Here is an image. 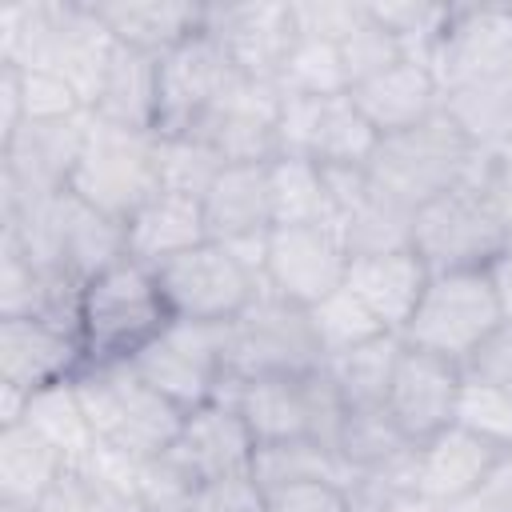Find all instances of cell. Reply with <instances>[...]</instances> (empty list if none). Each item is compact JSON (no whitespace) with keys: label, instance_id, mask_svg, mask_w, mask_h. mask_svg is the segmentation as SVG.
Returning <instances> with one entry per match:
<instances>
[{"label":"cell","instance_id":"22","mask_svg":"<svg viewBox=\"0 0 512 512\" xmlns=\"http://www.w3.org/2000/svg\"><path fill=\"white\" fill-rule=\"evenodd\" d=\"M88 364L80 332L32 316H0V384L32 396Z\"/></svg>","mask_w":512,"mask_h":512},{"label":"cell","instance_id":"47","mask_svg":"<svg viewBox=\"0 0 512 512\" xmlns=\"http://www.w3.org/2000/svg\"><path fill=\"white\" fill-rule=\"evenodd\" d=\"M184 512H264V492L256 488L252 476L212 480V484H200L192 492Z\"/></svg>","mask_w":512,"mask_h":512},{"label":"cell","instance_id":"4","mask_svg":"<svg viewBox=\"0 0 512 512\" xmlns=\"http://www.w3.org/2000/svg\"><path fill=\"white\" fill-rule=\"evenodd\" d=\"M484 168V152L460 132V124L440 108L416 128L380 136L368 176L380 192H388L404 208H424L428 200L476 180Z\"/></svg>","mask_w":512,"mask_h":512},{"label":"cell","instance_id":"10","mask_svg":"<svg viewBox=\"0 0 512 512\" xmlns=\"http://www.w3.org/2000/svg\"><path fill=\"white\" fill-rule=\"evenodd\" d=\"M224 396L236 400L240 416L248 420L256 444L272 440H320L336 448L340 424H344V396L336 392L332 376L320 368L300 372V376H268V380H248L236 388H224Z\"/></svg>","mask_w":512,"mask_h":512},{"label":"cell","instance_id":"43","mask_svg":"<svg viewBox=\"0 0 512 512\" xmlns=\"http://www.w3.org/2000/svg\"><path fill=\"white\" fill-rule=\"evenodd\" d=\"M368 4H372V0H368ZM336 48H340V64H344V76H348V92H352L356 84H364V80L388 72L392 64L408 60L404 48L396 44V36H392L376 16H368V20H364L344 44H336Z\"/></svg>","mask_w":512,"mask_h":512},{"label":"cell","instance_id":"54","mask_svg":"<svg viewBox=\"0 0 512 512\" xmlns=\"http://www.w3.org/2000/svg\"><path fill=\"white\" fill-rule=\"evenodd\" d=\"M0 512H36V508H12V504H0Z\"/></svg>","mask_w":512,"mask_h":512},{"label":"cell","instance_id":"49","mask_svg":"<svg viewBox=\"0 0 512 512\" xmlns=\"http://www.w3.org/2000/svg\"><path fill=\"white\" fill-rule=\"evenodd\" d=\"M448 512H512V448L488 472V480L472 496H464L460 504H452Z\"/></svg>","mask_w":512,"mask_h":512},{"label":"cell","instance_id":"12","mask_svg":"<svg viewBox=\"0 0 512 512\" xmlns=\"http://www.w3.org/2000/svg\"><path fill=\"white\" fill-rule=\"evenodd\" d=\"M380 136L348 92L284 96L276 120V156L312 160L320 168H368Z\"/></svg>","mask_w":512,"mask_h":512},{"label":"cell","instance_id":"2","mask_svg":"<svg viewBox=\"0 0 512 512\" xmlns=\"http://www.w3.org/2000/svg\"><path fill=\"white\" fill-rule=\"evenodd\" d=\"M0 236H12L20 252L48 276L72 284L96 280L104 268L124 260V224L80 200L72 188L48 200H32L0 212Z\"/></svg>","mask_w":512,"mask_h":512},{"label":"cell","instance_id":"41","mask_svg":"<svg viewBox=\"0 0 512 512\" xmlns=\"http://www.w3.org/2000/svg\"><path fill=\"white\" fill-rule=\"evenodd\" d=\"M224 160L196 136H160V188L200 200Z\"/></svg>","mask_w":512,"mask_h":512},{"label":"cell","instance_id":"30","mask_svg":"<svg viewBox=\"0 0 512 512\" xmlns=\"http://www.w3.org/2000/svg\"><path fill=\"white\" fill-rule=\"evenodd\" d=\"M156 100H160V56L116 44L100 76L92 116L116 128L156 132Z\"/></svg>","mask_w":512,"mask_h":512},{"label":"cell","instance_id":"13","mask_svg":"<svg viewBox=\"0 0 512 512\" xmlns=\"http://www.w3.org/2000/svg\"><path fill=\"white\" fill-rule=\"evenodd\" d=\"M224 328V324H220ZM216 324L168 320L160 336H152L128 364L176 408L192 412L228 388L224 372V332Z\"/></svg>","mask_w":512,"mask_h":512},{"label":"cell","instance_id":"39","mask_svg":"<svg viewBox=\"0 0 512 512\" xmlns=\"http://www.w3.org/2000/svg\"><path fill=\"white\" fill-rule=\"evenodd\" d=\"M276 88H280V96H340V92H348L340 48L324 44V40L296 36V44L276 76Z\"/></svg>","mask_w":512,"mask_h":512},{"label":"cell","instance_id":"48","mask_svg":"<svg viewBox=\"0 0 512 512\" xmlns=\"http://www.w3.org/2000/svg\"><path fill=\"white\" fill-rule=\"evenodd\" d=\"M468 376H480L488 384H500V388H512V320H504L476 352L472 360L464 364Z\"/></svg>","mask_w":512,"mask_h":512},{"label":"cell","instance_id":"35","mask_svg":"<svg viewBox=\"0 0 512 512\" xmlns=\"http://www.w3.org/2000/svg\"><path fill=\"white\" fill-rule=\"evenodd\" d=\"M400 352H404V340L396 332H384L368 344H356L348 352L328 356L324 372L332 376V384H336V392L344 396L348 408H376L388 396Z\"/></svg>","mask_w":512,"mask_h":512},{"label":"cell","instance_id":"25","mask_svg":"<svg viewBox=\"0 0 512 512\" xmlns=\"http://www.w3.org/2000/svg\"><path fill=\"white\" fill-rule=\"evenodd\" d=\"M348 96L360 108V116L376 128V136L416 128L444 108V88H440L436 72L420 60H400L388 72L356 84Z\"/></svg>","mask_w":512,"mask_h":512},{"label":"cell","instance_id":"14","mask_svg":"<svg viewBox=\"0 0 512 512\" xmlns=\"http://www.w3.org/2000/svg\"><path fill=\"white\" fill-rule=\"evenodd\" d=\"M92 112L68 120H24L8 140H0V212L32 200L68 192Z\"/></svg>","mask_w":512,"mask_h":512},{"label":"cell","instance_id":"32","mask_svg":"<svg viewBox=\"0 0 512 512\" xmlns=\"http://www.w3.org/2000/svg\"><path fill=\"white\" fill-rule=\"evenodd\" d=\"M444 112L460 124V132L480 152L508 144L512 140V68L444 92Z\"/></svg>","mask_w":512,"mask_h":512},{"label":"cell","instance_id":"21","mask_svg":"<svg viewBox=\"0 0 512 512\" xmlns=\"http://www.w3.org/2000/svg\"><path fill=\"white\" fill-rule=\"evenodd\" d=\"M460 384H464L460 364L404 344L392 384H388V396H384V408L412 444H424L436 432H444L448 424H456Z\"/></svg>","mask_w":512,"mask_h":512},{"label":"cell","instance_id":"15","mask_svg":"<svg viewBox=\"0 0 512 512\" xmlns=\"http://www.w3.org/2000/svg\"><path fill=\"white\" fill-rule=\"evenodd\" d=\"M204 32L224 48L232 68L248 80L276 84L292 44V4L288 0H224L204 4Z\"/></svg>","mask_w":512,"mask_h":512},{"label":"cell","instance_id":"20","mask_svg":"<svg viewBox=\"0 0 512 512\" xmlns=\"http://www.w3.org/2000/svg\"><path fill=\"white\" fill-rule=\"evenodd\" d=\"M164 456L200 488L212 480L248 476L252 456H256V436L248 420L240 416L236 400L216 396L184 416V428Z\"/></svg>","mask_w":512,"mask_h":512},{"label":"cell","instance_id":"34","mask_svg":"<svg viewBox=\"0 0 512 512\" xmlns=\"http://www.w3.org/2000/svg\"><path fill=\"white\" fill-rule=\"evenodd\" d=\"M268 192H272V228L332 224V196L320 164L296 156L268 160Z\"/></svg>","mask_w":512,"mask_h":512},{"label":"cell","instance_id":"37","mask_svg":"<svg viewBox=\"0 0 512 512\" xmlns=\"http://www.w3.org/2000/svg\"><path fill=\"white\" fill-rule=\"evenodd\" d=\"M408 448H416L400 424L388 416L384 404L376 408H348L344 412V424H340V436H336V452L340 460L348 464L352 476L368 472V468H380L396 456H404Z\"/></svg>","mask_w":512,"mask_h":512},{"label":"cell","instance_id":"45","mask_svg":"<svg viewBox=\"0 0 512 512\" xmlns=\"http://www.w3.org/2000/svg\"><path fill=\"white\" fill-rule=\"evenodd\" d=\"M20 92H24V120H32V124L68 120V116L88 112L80 92L48 68H20Z\"/></svg>","mask_w":512,"mask_h":512},{"label":"cell","instance_id":"5","mask_svg":"<svg viewBox=\"0 0 512 512\" xmlns=\"http://www.w3.org/2000/svg\"><path fill=\"white\" fill-rule=\"evenodd\" d=\"M172 312L160 296L156 272L136 260H116L80 292V344L88 364L132 360L152 336L168 328Z\"/></svg>","mask_w":512,"mask_h":512},{"label":"cell","instance_id":"38","mask_svg":"<svg viewBox=\"0 0 512 512\" xmlns=\"http://www.w3.org/2000/svg\"><path fill=\"white\" fill-rule=\"evenodd\" d=\"M452 4L444 0H372V16L396 36L408 60L428 64L444 28H448Z\"/></svg>","mask_w":512,"mask_h":512},{"label":"cell","instance_id":"17","mask_svg":"<svg viewBox=\"0 0 512 512\" xmlns=\"http://www.w3.org/2000/svg\"><path fill=\"white\" fill-rule=\"evenodd\" d=\"M348 248L336 224H304V228H272L264 252V288L312 308L348 276Z\"/></svg>","mask_w":512,"mask_h":512},{"label":"cell","instance_id":"53","mask_svg":"<svg viewBox=\"0 0 512 512\" xmlns=\"http://www.w3.org/2000/svg\"><path fill=\"white\" fill-rule=\"evenodd\" d=\"M488 276H492V288H496V296H500L504 320H512V248L488 268Z\"/></svg>","mask_w":512,"mask_h":512},{"label":"cell","instance_id":"8","mask_svg":"<svg viewBox=\"0 0 512 512\" xmlns=\"http://www.w3.org/2000/svg\"><path fill=\"white\" fill-rule=\"evenodd\" d=\"M500 324H504V308H500L488 268L484 272H432L400 340L408 348L444 356L464 368L472 352Z\"/></svg>","mask_w":512,"mask_h":512},{"label":"cell","instance_id":"51","mask_svg":"<svg viewBox=\"0 0 512 512\" xmlns=\"http://www.w3.org/2000/svg\"><path fill=\"white\" fill-rule=\"evenodd\" d=\"M36 512H104V508L96 504V496H92L88 480L80 476V468L68 464L64 476L56 480V488L44 496V504Z\"/></svg>","mask_w":512,"mask_h":512},{"label":"cell","instance_id":"11","mask_svg":"<svg viewBox=\"0 0 512 512\" xmlns=\"http://www.w3.org/2000/svg\"><path fill=\"white\" fill-rule=\"evenodd\" d=\"M156 272L160 296L172 312V320H192V324H228L236 320L260 292L264 280L252 272L240 256H232L224 244L204 240L172 260H164Z\"/></svg>","mask_w":512,"mask_h":512},{"label":"cell","instance_id":"28","mask_svg":"<svg viewBox=\"0 0 512 512\" xmlns=\"http://www.w3.org/2000/svg\"><path fill=\"white\" fill-rule=\"evenodd\" d=\"M80 292V284L40 272L12 236H0V316H32L60 328H76Z\"/></svg>","mask_w":512,"mask_h":512},{"label":"cell","instance_id":"26","mask_svg":"<svg viewBox=\"0 0 512 512\" xmlns=\"http://www.w3.org/2000/svg\"><path fill=\"white\" fill-rule=\"evenodd\" d=\"M432 272L428 264L412 252H376V256H352L348 260V276L344 288H352L360 296V304L388 328V332H404V324L412 320L424 288H428Z\"/></svg>","mask_w":512,"mask_h":512},{"label":"cell","instance_id":"44","mask_svg":"<svg viewBox=\"0 0 512 512\" xmlns=\"http://www.w3.org/2000/svg\"><path fill=\"white\" fill-rule=\"evenodd\" d=\"M292 4V24L300 40H324V44H344L368 16V0H288Z\"/></svg>","mask_w":512,"mask_h":512},{"label":"cell","instance_id":"50","mask_svg":"<svg viewBox=\"0 0 512 512\" xmlns=\"http://www.w3.org/2000/svg\"><path fill=\"white\" fill-rule=\"evenodd\" d=\"M480 184L492 196V204L500 208V216L512 228V140L484 152V168H480Z\"/></svg>","mask_w":512,"mask_h":512},{"label":"cell","instance_id":"46","mask_svg":"<svg viewBox=\"0 0 512 512\" xmlns=\"http://www.w3.org/2000/svg\"><path fill=\"white\" fill-rule=\"evenodd\" d=\"M264 512H352V500L336 480H308L264 492Z\"/></svg>","mask_w":512,"mask_h":512},{"label":"cell","instance_id":"16","mask_svg":"<svg viewBox=\"0 0 512 512\" xmlns=\"http://www.w3.org/2000/svg\"><path fill=\"white\" fill-rule=\"evenodd\" d=\"M280 88L248 76H232V84L216 96V104L196 120L192 132L208 144L224 164H268L276 160V120H280Z\"/></svg>","mask_w":512,"mask_h":512},{"label":"cell","instance_id":"27","mask_svg":"<svg viewBox=\"0 0 512 512\" xmlns=\"http://www.w3.org/2000/svg\"><path fill=\"white\" fill-rule=\"evenodd\" d=\"M204 240H208V228H204L200 200L168 192V188H160L148 204H140L124 220V252H128V260H136L144 268H160L164 260H172Z\"/></svg>","mask_w":512,"mask_h":512},{"label":"cell","instance_id":"29","mask_svg":"<svg viewBox=\"0 0 512 512\" xmlns=\"http://www.w3.org/2000/svg\"><path fill=\"white\" fill-rule=\"evenodd\" d=\"M96 12L116 44L140 48L148 56H164L204 32L200 0H100Z\"/></svg>","mask_w":512,"mask_h":512},{"label":"cell","instance_id":"31","mask_svg":"<svg viewBox=\"0 0 512 512\" xmlns=\"http://www.w3.org/2000/svg\"><path fill=\"white\" fill-rule=\"evenodd\" d=\"M72 460L24 420L0 428V504L40 508Z\"/></svg>","mask_w":512,"mask_h":512},{"label":"cell","instance_id":"19","mask_svg":"<svg viewBox=\"0 0 512 512\" xmlns=\"http://www.w3.org/2000/svg\"><path fill=\"white\" fill-rule=\"evenodd\" d=\"M236 68L224 48L196 32L160 56V100H156V136H184L196 120L216 104V96L232 84Z\"/></svg>","mask_w":512,"mask_h":512},{"label":"cell","instance_id":"7","mask_svg":"<svg viewBox=\"0 0 512 512\" xmlns=\"http://www.w3.org/2000/svg\"><path fill=\"white\" fill-rule=\"evenodd\" d=\"M512 248V228L480 176L428 200L412 216V252L428 272H484Z\"/></svg>","mask_w":512,"mask_h":512},{"label":"cell","instance_id":"24","mask_svg":"<svg viewBox=\"0 0 512 512\" xmlns=\"http://www.w3.org/2000/svg\"><path fill=\"white\" fill-rule=\"evenodd\" d=\"M208 240L216 244H248L272 232V192L268 164H224L208 192L200 196Z\"/></svg>","mask_w":512,"mask_h":512},{"label":"cell","instance_id":"36","mask_svg":"<svg viewBox=\"0 0 512 512\" xmlns=\"http://www.w3.org/2000/svg\"><path fill=\"white\" fill-rule=\"evenodd\" d=\"M32 432H40L48 444H56L68 460H80L84 452L96 448V436H92V424L84 416V404L76 396V384L64 380V384H48L40 392L28 396L24 404V416H20Z\"/></svg>","mask_w":512,"mask_h":512},{"label":"cell","instance_id":"42","mask_svg":"<svg viewBox=\"0 0 512 512\" xmlns=\"http://www.w3.org/2000/svg\"><path fill=\"white\" fill-rule=\"evenodd\" d=\"M456 424L472 428L476 436L500 448H512V388H500V384H488L464 372L460 400H456Z\"/></svg>","mask_w":512,"mask_h":512},{"label":"cell","instance_id":"6","mask_svg":"<svg viewBox=\"0 0 512 512\" xmlns=\"http://www.w3.org/2000/svg\"><path fill=\"white\" fill-rule=\"evenodd\" d=\"M220 332H224L228 388L248 380H268V376H300L324 364L312 312L268 288Z\"/></svg>","mask_w":512,"mask_h":512},{"label":"cell","instance_id":"9","mask_svg":"<svg viewBox=\"0 0 512 512\" xmlns=\"http://www.w3.org/2000/svg\"><path fill=\"white\" fill-rule=\"evenodd\" d=\"M68 188L124 224L140 204L160 192V136L116 128L92 116Z\"/></svg>","mask_w":512,"mask_h":512},{"label":"cell","instance_id":"23","mask_svg":"<svg viewBox=\"0 0 512 512\" xmlns=\"http://www.w3.org/2000/svg\"><path fill=\"white\" fill-rule=\"evenodd\" d=\"M508 448L476 436L464 424H448L432 440L416 444V480H420V500L436 512H448L464 496H472L488 472L504 460Z\"/></svg>","mask_w":512,"mask_h":512},{"label":"cell","instance_id":"52","mask_svg":"<svg viewBox=\"0 0 512 512\" xmlns=\"http://www.w3.org/2000/svg\"><path fill=\"white\" fill-rule=\"evenodd\" d=\"M24 124V92H20V68L0 64V140H8Z\"/></svg>","mask_w":512,"mask_h":512},{"label":"cell","instance_id":"18","mask_svg":"<svg viewBox=\"0 0 512 512\" xmlns=\"http://www.w3.org/2000/svg\"><path fill=\"white\" fill-rule=\"evenodd\" d=\"M428 68L436 72L444 92L512 68V4H504V0L452 4L448 28H444Z\"/></svg>","mask_w":512,"mask_h":512},{"label":"cell","instance_id":"33","mask_svg":"<svg viewBox=\"0 0 512 512\" xmlns=\"http://www.w3.org/2000/svg\"><path fill=\"white\" fill-rule=\"evenodd\" d=\"M248 476L256 480L260 492L272 488H288V484H308V480H336V484H352L348 464L340 460L336 448L320 444V440H272V444H256L252 468Z\"/></svg>","mask_w":512,"mask_h":512},{"label":"cell","instance_id":"3","mask_svg":"<svg viewBox=\"0 0 512 512\" xmlns=\"http://www.w3.org/2000/svg\"><path fill=\"white\" fill-rule=\"evenodd\" d=\"M72 384H76V396L84 404L96 444L124 452L132 460L164 456L184 428L188 412L176 408L168 396H160L128 360L84 364L72 376Z\"/></svg>","mask_w":512,"mask_h":512},{"label":"cell","instance_id":"1","mask_svg":"<svg viewBox=\"0 0 512 512\" xmlns=\"http://www.w3.org/2000/svg\"><path fill=\"white\" fill-rule=\"evenodd\" d=\"M116 40L88 0H12L0 8V64L64 76L92 112Z\"/></svg>","mask_w":512,"mask_h":512},{"label":"cell","instance_id":"40","mask_svg":"<svg viewBox=\"0 0 512 512\" xmlns=\"http://www.w3.org/2000/svg\"><path fill=\"white\" fill-rule=\"evenodd\" d=\"M312 312V328H316V340L324 348V360L336 356V352H348L356 344H368L376 336H384L388 328L360 304V296L352 288H336L332 296H324L320 304L308 308Z\"/></svg>","mask_w":512,"mask_h":512}]
</instances>
